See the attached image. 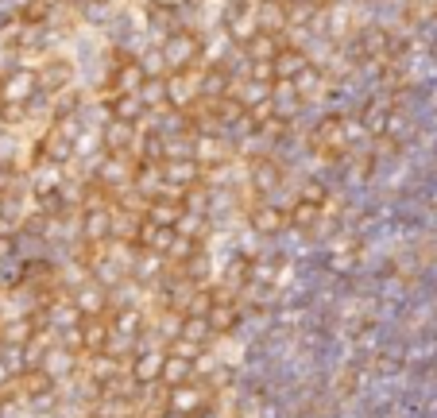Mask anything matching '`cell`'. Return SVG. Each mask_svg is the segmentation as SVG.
I'll use <instances>...</instances> for the list:
<instances>
[{"label":"cell","mask_w":437,"mask_h":418,"mask_svg":"<svg viewBox=\"0 0 437 418\" xmlns=\"http://www.w3.org/2000/svg\"><path fill=\"white\" fill-rule=\"evenodd\" d=\"M163 364H167V356H159V352H147V356L135 360V380L140 384H151V380H163Z\"/></svg>","instance_id":"cell-1"},{"label":"cell","mask_w":437,"mask_h":418,"mask_svg":"<svg viewBox=\"0 0 437 418\" xmlns=\"http://www.w3.org/2000/svg\"><path fill=\"white\" fill-rule=\"evenodd\" d=\"M202 407V399H198V391H193V387H182L178 384L175 387V395H170V410H175V415H193V410Z\"/></svg>","instance_id":"cell-2"},{"label":"cell","mask_w":437,"mask_h":418,"mask_svg":"<svg viewBox=\"0 0 437 418\" xmlns=\"http://www.w3.org/2000/svg\"><path fill=\"white\" fill-rule=\"evenodd\" d=\"M163 380H170V384H182V380H190V360L186 356H167V364H163Z\"/></svg>","instance_id":"cell-3"}]
</instances>
